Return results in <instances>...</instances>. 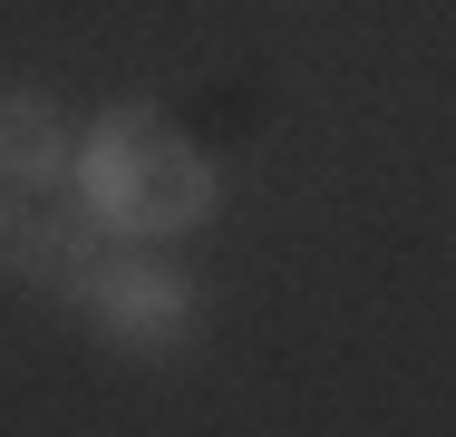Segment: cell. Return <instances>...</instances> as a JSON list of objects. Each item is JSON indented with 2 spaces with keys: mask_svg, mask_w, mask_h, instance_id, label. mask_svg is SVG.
I'll use <instances>...</instances> for the list:
<instances>
[{
  "mask_svg": "<svg viewBox=\"0 0 456 437\" xmlns=\"http://www.w3.org/2000/svg\"><path fill=\"white\" fill-rule=\"evenodd\" d=\"M78 185H88L107 234H184L214 214V175L156 107H107L97 136L78 146Z\"/></svg>",
  "mask_w": 456,
  "mask_h": 437,
  "instance_id": "cell-1",
  "label": "cell"
},
{
  "mask_svg": "<svg viewBox=\"0 0 456 437\" xmlns=\"http://www.w3.org/2000/svg\"><path fill=\"white\" fill-rule=\"evenodd\" d=\"M78 301H88V311H97V321H107V331H117L126 350H175L184 331H194V292H184L166 262H146V253L97 262Z\"/></svg>",
  "mask_w": 456,
  "mask_h": 437,
  "instance_id": "cell-2",
  "label": "cell"
},
{
  "mask_svg": "<svg viewBox=\"0 0 456 437\" xmlns=\"http://www.w3.org/2000/svg\"><path fill=\"white\" fill-rule=\"evenodd\" d=\"M0 175L29 185V194H59L78 175V127H69L59 97H29V87L0 97Z\"/></svg>",
  "mask_w": 456,
  "mask_h": 437,
  "instance_id": "cell-3",
  "label": "cell"
},
{
  "mask_svg": "<svg viewBox=\"0 0 456 437\" xmlns=\"http://www.w3.org/2000/svg\"><path fill=\"white\" fill-rule=\"evenodd\" d=\"M10 272H29L39 292H59V301H78L97 272V234L78 224H20V243H10Z\"/></svg>",
  "mask_w": 456,
  "mask_h": 437,
  "instance_id": "cell-4",
  "label": "cell"
},
{
  "mask_svg": "<svg viewBox=\"0 0 456 437\" xmlns=\"http://www.w3.org/2000/svg\"><path fill=\"white\" fill-rule=\"evenodd\" d=\"M20 224H29V214L10 204V175H0V262H10V243H20Z\"/></svg>",
  "mask_w": 456,
  "mask_h": 437,
  "instance_id": "cell-5",
  "label": "cell"
}]
</instances>
